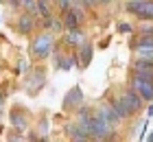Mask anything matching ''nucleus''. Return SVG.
Returning <instances> with one entry per match:
<instances>
[{
  "mask_svg": "<svg viewBox=\"0 0 153 142\" xmlns=\"http://www.w3.org/2000/svg\"><path fill=\"white\" fill-rule=\"evenodd\" d=\"M81 125L92 133V138L103 140V138L109 136V123H107V120H103L101 116H90L85 109L81 112Z\"/></svg>",
  "mask_w": 153,
  "mask_h": 142,
  "instance_id": "1",
  "label": "nucleus"
},
{
  "mask_svg": "<svg viewBox=\"0 0 153 142\" xmlns=\"http://www.w3.org/2000/svg\"><path fill=\"white\" fill-rule=\"evenodd\" d=\"M53 51V37L48 33H42L37 35V39L31 44V53L33 57H37V59H44V57H48Z\"/></svg>",
  "mask_w": 153,
  "mask_h": 142,
  "instance_id": "2",
  "label": "nucleus"
},
{
  "mask_svg": "<svg viewBox=\"0 0 153 142\" xmlns=\"http://www.w3.org/2000/svg\"><path fill=\"white\" fill-rule=\"evenodd\" d=\"M127 11L138 16L140 20H153V0H142V2H127Z\"/></svg>",
  "mask_w": 153,
  "mask_h": 142,
  "instance_id": "3",
  "label": "nucleus"
},
{
  "mask_svg": "<svg viewBox=\"0 0 153 142\" xmlns=\"http://www.w3.org/2000/svg\"><path fill=\"white\" fill-rule=\"evenodd\" d=\"M134 90L142 96V101H151L153 98V81L144 79V77L134 74Z\"/></svg>",
  "mask_w": 153,
  "mask_h": 142,
  "instance_id": "4",
  "label": "nucleus"
},
{
  "mask_svg": "<svg viewBox=\"0 0 153 142\" xmlns=\"http://www.w3.org/2000/svg\"><path fill=\"white\" fill-rule=\"evenodd\" d=\"M134 74L153 81V59H140V61H136L134 63Z\"/></svg>",
  "mask_w": 153,
  "mask_h": 142,
  "instance_id": "5",
  "label": "nucleus"
},
{
  "mask_svg": "<svg viewBox=\"0 0 153 142\" xmlns=\"http://www.w3.org/2000/svg\"><path fill=\"white\" fill-rule=\"evenodd\" d=\"M81 18H83L81 9H76V7H70V9L66 11V18H64L66 28H76V26H79V22H81Z\"/></svg>",
  "mask_w": 153,
  "mask_h": 142,
  "instance_id": "6",
  "label": "nucleus"
},
{
  "mask_svg": "<svg viewBox=\"0 0 153 142\" xmlns=\"http://www.w3.org/2000/svg\"><path fill=\"white\" fill-rule=\"evenodd\" d=\"M123 98H125V101H127V105H129L131 114H136L138 109H140V105H142V96L138 94V92H136L134 88H131V90H129V92H127V94H125Z\"/></svg>",
  "mask_w": 153,
  "mask_h": 142,
  "instance_id": "7",
  "label": "nucleus"
},
{
  "mask_svg": "<svg viewBox=\"0 0 153 142\" xmlns=\"http://www.w3.org/2000/svg\"><path fill=\"white\" fill-rule=\"evenodd\" d=\"M99 116H101L103 120H107L109 125H114V123L120 120V116H118L116 109L112 107V103H109V105H101V107H99Z\"/></svg>",
  "mask_w": 153,
  "mask_h": 142,
  "instance_id": "8",
  "label": "nucleus"
},
{
  "mask_svg": "<svg viewBox=\"0 0 153 142\" xmlns=\"http://www.w3.org/2000/svg\"><path fill=\"white\" fill-rule=\"evenodd\" d=\"M112 107L116 109V114H118L120 118H129V116H131V109H129V105H127L125 98H114V101H112Z\"/></svg>",
  "mask_w": 153,
  "mask_h": 142,
  "instance_id": "9",
  "label": "nucleus"
},
{
  "mask_svg": "<svg viewBox=\"0 0 153 142\" xmlns=\"http://www.w3.org/2000/svg\"><path fill=\"white\" fill-rule=\"evenodd\" d=\"M70 138H72V140H81V142H85V140L92 138V133H90L83 125H74V127H70Z\"/></svg>",
  "mask_w": 153,
  "mask_h": 142,
  "instance_id": "10",
  "label": "nucleus"
},
{
  "mask_svg": "<svg viewBox=\"0 0 153 142\" xmlns=\"http://www.w3.org/2000/svg\"><path fill=\"white\" fill-rule=\"evenodd\" d=\"M66 44H70V46H81V44H83V33L79 31V28H68V33H66Z\"/></svg>",
  "mask_w": 153,
  "mask_h": 142,
  "instance_id": "11",
  "label": "nucleus"
},
{
  "mask_svg": "<svg viewBox=\"0 0 153 142\" xmlns=\"http://www.w3.org/2000/svg\"><path fill=\"white\" fill-rule=\"evenodd\" d=\"M79 48H81V51H79V55H81L79 63H81V66L79 68H85V66H90V61H92V46H90V44H81Z\"/></svg>",
  "mask_w": 153,
  "mask_h": 142,
  "instance_id": "12",
  "label": "nucleus"
},
{
  "mask_svg": "<svg viewBox=\"0 0 153 142\" xmlns=\"http://www.w3.org/2000/svg\"><path fill=\"white\" fill-rule=\"evenodd\" d=\"M83 101V94H81V90L79 88H74L70 94L66 96V107H76V105H79Z\"/></svg>",
  "mask_w": 153,
  "mask_h": 142,
  "instance_id": "13",
  "label": "nucleus"
},
{
  "mask_svg": "<svg viewBox=\"0 0 153 142\" xmlns=\"http://www.w3.org/2000/svg\"><path fill=\"white\" fill-rule=\"evenodd\" d=\"M18 28L22 33H31L33 31V16L31 13H26V16H20V20H18Z\"/></svg>",
  "mask_w": 153,
  "mask_h": 142,
  "instance_id": "14",
  "label": "nucleus"
},
{
  "mask_svg": "<svg viewBox=\"0 0 153 142\" xmlns=\"http://www.w3.org/2000/svg\"><path fill=\"white\" fill-rule=\"evenodd\" d=\"M136 51L142 59H153V46H136Z\"/></svg>",
  "mask_w": 153,
  "mask_h": 142,
  "instance_id": "15",
  "label": "nucleus"
},
{
  "mask_svg": "<svg viewBox=\"0 0 153 142\" xmlns=\"http://www.w3.org/2000/svg\"><path fill=\"white\" fill-rule=\"evenodd\" d=\"M37 11H39V16H44V18L51 16V9H48V0H37Z\"/></svg>",
  "mask_w": 153,
  "mask_h": 142,
  "instance_id": "16",
  "label": "nucleus"
},
{
  "mask_svg": "<svg viewBox=\"0 0 153 142\" xmlns=\"http://www.w3.org/2000/svg\"><path fill=\"white\" fill-rule=\"evenodd\" d=\"M22 4L29 9L31 16H35V11H37V0H22Z\"/></svg>",
  "mask_w": 153,
  "mask_h": 142,
  "instance_id": "17",
  "label": "nucleus"
},
{
  "mask_svg": "<svg viewBox=\"0 0 153 142\" xmlns=\"http://www.w3.org/2000/svg\"><path fill=\"white\" fill-rule=\"evenodd\" d=\"M59 7H61L64 11H68V9L72 7V0H59Z\"/></svg>",
  "mask_w": 153,
  "mask_h": 142,
  "instance_id": "18",
  "label": "nucleus"
},
{
  "mask_svg": "<svg viewBox=\"0 0 153 142\" xmlns=\"http://www.w3.org/2000/svg\"><path fill=\"white\" fill-rule=\"evenodd\" d=\"M26 66H29V63H26V61L22 59V61L18 63V72H26Z\"/></svg>",
  "mask_w": 153,
  "mask_h": 142,
  "instance_id": "19",
  "label": "nucleus"
},
{
  "mask_svg": "<svg viewBox=\"0 0 153 142\" xmlns=\"http://www.w3.org/2000/svg\"><path fill=\"white\" fill-rule=\"evenodd\" d=\"M118 31H120V33H129L131 26H129V24H118Z\"/></svg>",
  "mask_w": 153,
  "mask_h": 142,
  "instance_id": "20",
  "label": "nucleus"
},
{
  "mask_svg": "<svg viewBox=\"0 0 153 142\" xmlns=\"http://www.w3.org/2000/svg\"><path fill=\"white\" fill-rule=\"evenodd\" d=\"M13 125H20V127H22V125H24V120L20 118V116H13Z\"/></svg>",
  "mask_w": 153,
  "mask_h": 142,
  "instance_id": "21",
  "label": "nucleus"
},
{
  "mask_svg": "<svg viewBox=\"0 0 153 142\" xmlns=\"http://www.w3.org/2000/svg\"><path fill=\"white\" fill-rule=\"evenodd\" d=\"M85 2V7H94V4H99V0H83Z\"/></svg>",
  "mask_w": 153,
  "mask_h": 142,
  "instance_id": "22",
  "label": "nucleus"
},
{
  "mask_svg": "<svg viewBox=\"0 0 153 142\" xmlns=\"http://www.w3.org/2000/svg\"><path fill=\"white\" fill-rule=\"evenodd\" d=\"M147 114H149V118H153V105H151V107L147 109Z\"/></svg>",
  "mask_w": 153,
  "mask_h": 142,
  "instance_id": "23",
  "label": "nucleus"
},
{
  "mask_svg": "<svg viewBox=\"0 0 153 142\" xmlns=\"http://www.w3.org/2000/svg\"><path fill=\"white\" fill-rule=\"evenodd\" d=\"M99 2H103V4H105V2H112V0H99Z\"/></svg>",
  "mask_w": 153,
  "mask_h": 142,
  "instance_id": "24",
  "label": "nucleus"
},
{
  "mask_svg": "<svg viewBox=\"0 0 153 142\" xmlns=\"http://www.w3.org/2000/svg\"><path fill=\"white\" fill-rule=\"evenodd\" d=\"M149 140H153V133H151V136H149Z\"/></svg>",
  "mask_w": 153,
  "mask_h": 142,
  "instance_id": "25",
  "label": "nucleus"
}]
</instances>
